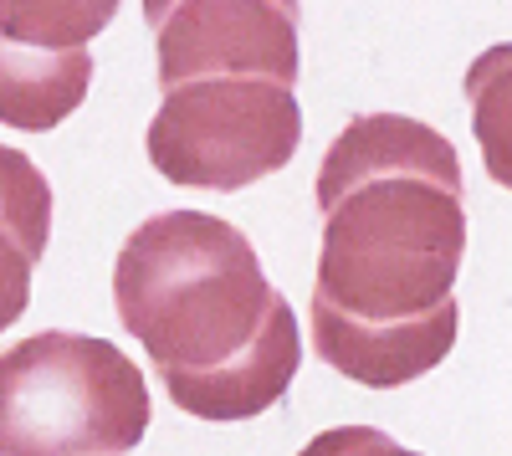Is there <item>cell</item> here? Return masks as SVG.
<instances>
[{
  "instance_id": "obj_5",
  "label": "cell",
  "mask_w": 512,
  "mask_h": 456,
  "mask_svg": "<svg viewBox=\"0 0 512 456\" xmlns=\"http://www.w3.org/2000/svg\"><path fill=\"white\" fill-rule=\"evenodd\" d=\"M159 82L277 77L297 82V0H144Z\"/></svg>"
},
{
  "instance_id": "obj_6",
  "label": "cell",
  "mask_w": 512,
  "mask_h": 456,
  "mask_svg": "<svg viewBox=\"0 0 512 456\" xmlns=\"http://www.w3.org/2000/svg\"><path fill=\"white\" fill-rule=\"evenodd\" d=\"M461 308L456 298L436 303L420 318H344L323 303H313V344L318 359L333 364L344 380L369 390H400L420 375L446 364L456 344Z\"/></svg>"
},
{
  "instance_id": "obj_3",
  "label": "cell",
  "mask_w": 512,
  "mask_h": 456,
  "mask_svg": "<svg viewBox=\"0 0 512 456\" xmlns=\"http://www.w3.org/2000/svg\"><path fill=\"white\" fill-rule=\"evenodd\" d=\"M144 431L149 385L118 344L47 328L0 354V456H123Z\"/></svg>"
},
{
  "instance_id": "obj_1",
  "label": "cell",
  "mask_w": 512,
  "mask_h": 456,
  "mask_svg": "<svg viewBox=\"0 0 512 456\" xmlns=\"http://www.w3.org/2000/svg\"><path fill=\"white\" fill-rule=\"evenodd\" d=\"M113 303L159 364L169 400L200 421L262 416L303 364L287 298L221 216L164 211L144 221L113 262Z\"/></svg>"
},
{
  "instance_id": "obj_4",
  "label": "cell",
  "mask_w": 512,
  "mask_h": 456,
  "mask_svg": "<svg viewBox=\"0 0 512 456\" xmlns=\"http://www.w3.org/2000/svg\"><path fill=\"white\" fill-rule=\"evenodd\" d=\"M303 144V108L277 77H185L169 82L149 123V159L169 185L241 190L287 170Z\"/></svg>"
},
{
  "instance_id": "obj_9",
  "label": "cell",
  "mask_w": 512,
  "mask_h": 456,
  "mask_svg": "<svg viewBox=\"0 0 512 456\" xmlns=\"http://www.w3.org/2000/svg\"><path fill=\"white\" fill-rule=\"evenodd\" d=\"M118 16V0H0V41L31 52H72Z\"/></svg>"
},
{
  "instance_id": "obj_7",
  "label": "cell",
  "mask_w": 512,
  "mask_h": 456,
  "mask_svg": "<svg viewBox=\"0 0 512 456\" xmlns=\"http://www.w3.org/2000/svg\"><path fill=\"white\" fill-rule=\"evenodd\" d=\"M52 241V185L36 164L0 144V334L26 313L36 262Z\"/></svg>"
},
{
  "instance_id": "obj_8",
  "label": "cell",
  "mask_w": 512,
  "mask_h": 456,
  "mask_svg": "<svg viewBox=\"0 0 512 456\" xmlns=\"http://www.w3.org/2000/svg\"><path fill=\"white\" fill-rule=\"evenodd\" d=\"M93 88V52H31L0 41V123L26 134H47L72 118Z\"/></svg>"
},
{
  "instance_id": "obj_2",
  "label": "cell",
  "mask_w": 512,
  "mask_h": 456,
  "mask_svg": "<svg viewBox=\"0 0 512 456\" xmlns=\"http://www.w3.org/2000/svg\"><path fill=\"white\" fill-rule=\"evenodd\" d=\"M323 257L313 303L344 318H420L451 298L466 252L461 159L405 113L349 118L318 170Z\"/></svg>"
}]
</instances>
